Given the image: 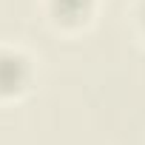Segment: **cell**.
Masks as SVG:
<instances>
[{"mask_svg": "<svg viewBox=\"0 0 145 145\" xmlns=\"http://www.w3.org/2000/svg\"><path fill=\"white\" fill-rule=\"evenodd\" d=\"M37 86V63L34 57L20 48L0 43V105L26 100Z\"/></svg>", "mask_w": 145, "mask_h": 145, "instance_id": "cell-1", "label": "cell"}, {"mask_svg": "<svg viewBox=\"0 0 145 145\" xmlns=\"http://www.w3.org/2000/svg\"><path fill=\"white\" fill-rule=\"evenodd\" d=\"M40 9L57 34H80L94 23L100 0H40Z\"/></svg>", "mask_w": 145, "mask_h": 145, "instance_id": "cell-2", "label": "cell"}, {"mask_svg": "<svg viewBox=\"0 0 145 145\" xmlns=\"http://www.w3.org/2000/svg\"><path fill=\"white\" fill-rule=\"evenodd\" d=\"M125 17H128V26H131L134 37L145 46V0H134L125 12Z\"/></svg>", "mask_w": 145, "mask_h": 145, "instance_id": "cell-3", "label": "cell"}]
</instances>
